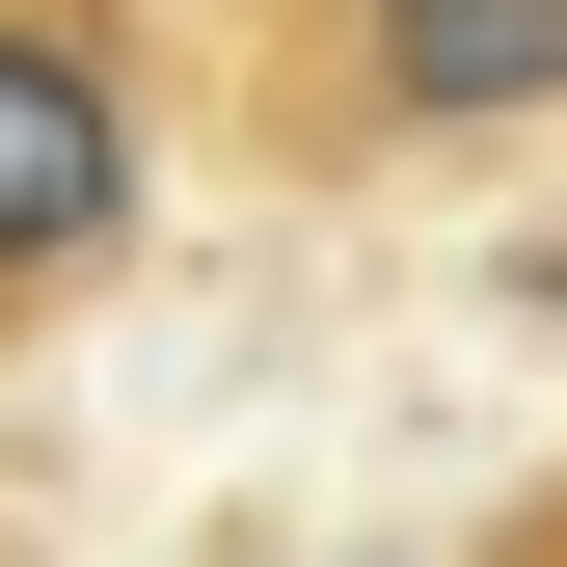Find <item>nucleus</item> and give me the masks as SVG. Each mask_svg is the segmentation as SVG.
I'll return each instance as SVG.
<instances>
[{"label":"nucleus","mask_w":567,"mask_h":567,"mask_svg":"<svg viewBox=\"0 0 567 567\" xmlns=\"http://www.w3.org/2000/svg\"><path fill=\"white\" fill-rule=\"evenodd\" d=\"M135 244V54L109 0H0V298H82Z\"/></svg>","instance_id":"f257e3e1"},{"label":"nucleus","mask_w":567,"mask_h":567,"mask_svg":"<svg viewBox=\"0 0 567 567\" xmlns=\"http://www.w3.org/2000/svg\"><path fill=\"white\" fill-rule=\"evenodd\" d=\"M324 109L351 135H514V109H567V0H351Z\"/></svg>","instance_id":"f03ea898"}]
</instances>
